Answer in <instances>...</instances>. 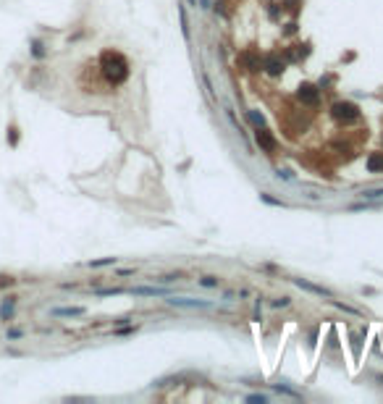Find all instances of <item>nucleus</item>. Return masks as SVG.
Instances as JSON below:
<instances>
[{
  "mask_svg": "<svg viewBox=\"0 0 383 404\" xmlns=\"http://www.w3.org/2000/svg\"><path fill=\"white\" fill-rule=\"evenodd\" d=\"M100 74L105 76L108 84H124L129 79V60L118 50H105L100 55Z\"/></svg>",
  "mask_w": 383,
  "mask_h": 404,
  "instance_id": "nucleus-1",
  "label": "nucleus"
},
{
  "mask_svg": "<svg viewBox=\"0 0 383 404\" xmlns=\"http://www.w3.org/2000/svg\"><path fill=\"white\" fill-rule=\"evenodd\" d=\"M331 116L336 121H341V124H352V121L359 118V108L349 100H339V103L331 105Z\"/></svg>",
  "mask_w": 383,
  "mask_h": 404,
  "instance_id": "nucleus-2",
  "label": "nucleus"
},
{
  "mask_svg": "<svg viewBox=\"0 0 383 404\" xmlns=\"http://www.w3.org/2000/svg\"><path fill=\"white\" fill-rule=\"evenodd\" d=\"M297 97H300L304 105H318V100H320V89L304 81V84H300V89H297Z\"/></svg>",
  "mask_w": 383,
  "mask_h": 404,
  "instance_id": "nucleus-3",
  "label": "nucleus"
},
{
  "mask_svg": "<svg viewBox=\"0 0 383 404\" xmlns=\"http://www.w3.org/2000/svg\"><path fill=\"white\" fill-rule=\"evenodd\" d=\"M263 68H265V71L271 74V76H281V74H283V68H286V60L278 58V55H268Z\"/></svg>",
  "mask_w": 383,
  "mask_h": 404,
  "instance_id": "nucleus-4",
  "label": "nucleus"
},
{
  "mask_svg": "<svg viewBox=\"0 0 383 404\" xmlns=\"http://www.w3.org/2000/svg\"><path fill=\"white\" fill-rule=\"evenodd\" d=\"M255 139H257V144H260V147H263L265 152H273V150H275V139L271 136V132H268V129L257 126V132H255Z\"/></svg>",
  "mask_w": 383,
  "mask_h": 404,
  "instance_id": "nucleus-5",
  "label": "nucleus"
},
{
  "mask_svg": "<svg viewBox=\"0 0 383 404\" xmlns=\"http://www.w3.org/2000/svg\"><path fill=\"white\" fill-rule=\"evenodd\" d=\"M168 304H173V307H210L208 299H187V296H173V299H168Z\"/></svg>",
  "mask_w": 383,
  "mask_h": 404,
  "instance_id": "nucleus-6",
  "label": "nucleus"
},
{
  "mask_svg": "<svg viewBox=\"0 0 383 404\" xmlns=\"http://www.w3.org/2000/svg\"><path fill=\"white\" fill-rule=\"evenodd\" d=\"M294 284L304 289V292H310V294H318V296H331V292L323 286H318V284H310V281H304V278H294Z\"/></svg>",
  "mask_w": 383,
  "mask_h": 404,
  "instance_id": "nucleus-7",
  "label": "nucleus"
},
{
  "mask_svg": "<svg viewBox=\"0 0 383 404\" xmlns=\"http://www.w3.org/2000/svg\"><path fill=\"white\" fill-rule=\"evenodd\" d=\"M132 294H137V296H163V294H168V289H158V286H137V289H132Z\"/></svg>",
  "mask_w": 383,
  "mask_h": 404,
  "instance_id": "nucleus-8",
  "label": "nucleus"
},
{
  "mask_svg": "<svg viewBox=\"0 0 383 404\" xmlns=\"http://www.w3.org/2000/svg\"><path fill=\"white\" fill-rule=\"evenodd\" d=\"M239 60H242L244 66H247V71H260V58H257L252 50H249V53H242V58H239Z\"/></svg>",
  "mask_w": 383,
  "mask_h": 404,
  "instance_id": "nucleus-9",
  "label": "nucleus"
},
{
  "mask_svg": "<svg viewBox=\"0 0 383 404\" xmlns=\"http://www.w3.org/2000/svg\"><path fill=\"white\" fill-rule=\"evenodd\" d=\"M367 171H370V173L383 171V152H373V155L367 158Z\"/></svg>",
  "mask_w": 383,
  "mask_h": 404,
  "instance_id": "nucleus-10",
  "label": "nucleus"
},
{
  "mask_svg": "<svg viewBox=\"0 0 383 404\" xmlns=\"http://www.w3.org/2000/svg\"><path fill=\"white\" fill-rule=\"evenodd\" d=\"M13 307H16V299H13V296H8V299L3 302V307H0V318H3V320H11Z\"/></svg>",
  "mask_w": 383,
  "mask_h": 404,
  "instance_id": "nucleus-11",
  "label": "nucleus"
},
{
  "mask_svg": "<svg viewBox=\"0 0 383 404\" xmlns=\"http://www.w3.org/2000/svg\"><path fill=\"white\" fill-rule=\"evenodd\" d=\"M53 315H63V318H76V315H84L82 307H58L53 310Z\"/></svg>",
  "mask_w": 383,
  "mask_h": 404,
  "instance_id": "nucleus-12",
  "label": "nucleus"
},
{
  "mask_svg": "<svg viewBox=\"0 0 383 404\" xmlns=\"http://www.w3.org/2000/svg\"><path fill=\"white\" fill-rule=\"evenodd\" d=\"M116 263V257H103V260H92L89 268H103V265H113Z\"/></svg>",
  "mask_w": 383,
  "mask_h": 404,
  "instance_id": "nucleus-13",
  "label": "nucleus"
},
{
  "mask_svg": "<svg viewBox=\"0 0 383 404\" xmlns=\"http://www.w3.org/2000/svg\"><path fill=\"white\" fill-rule=\"evenodd\" d=\"M378 197H383V189H367V192H362V200H378Z\"/></svg>",
  "mask_w": 383,
  "mask_h": 404,
  "instance_id": "nucleus-14",
  "label": "nucleus"
},
{
  "mask_svg": "<svg viewBox=\"0 0 383 404\" xmlns=\"http://www.w3.org/2000/svg\"><path fill=\"white\" fill-rule=\"evenodd\" d=\"M247 116H249V121H252V124H255V126H263V124H265V118H263V116H260V113H257V110H249V113H247Z\"/></svg>",
  "mask_w": 383,
  "mask_h": 404,
  "instance_id": "nucleus-15",
  "label": "nucleus"
},
{
  "mask_svg": "<svg viewBox=\"0 0 383 404\" xmlns=\"http://www.w3.org/2000/svg\"><path fill=\"white\" fill-rule=\"evenodd\" d=\"M200 284H202V286H208V289H216V286H218V278H216V276H205Z\"/></svg>",
  "mask_w": 383,
  "mask_h": 404,
  "instance_id": "nucleus-16",
  "label": "nucleus"
},
{
  "mask_svg": "<svg viewBox=\"0 0 383 404\" xmlns=\"http://www.w3.org/2000/svg\"><path fill=\"white\" fill-rule=\"evenodd\" d=\"M260 200H263V202H268V205H278V208H286V205H283L281 200H273L271 194H260Z\"/></svg>",
  "mask_w": 383,
  "mask_h": 404,
  "instance_id": "nucleus-17",
  "label": "nucleus"
},
{
  "mask_svg": "<svg viewBox=\"0 0 383 404\" xmlns=\"http://www.w3.org/2000/svg\"><path fill=\"white\" fill-rule=\"evenodd\" d=\"M333 304H336V307H339V310H344V312H352V315H362V312H359V310L349 307V304H341V302H333Z\"/></svg>",
  "mask_w": 383,
  "mask_h": 404,
  "instance_id": "nucleus-18",
  "label": "nucleus"
},
{
  "mask_svg": "<svg viewBox=\"0 0 383 404\" xmlns=\"http://www.w3.org/2000/svg\"><path fill=\"white\" fill-rule=\"evenodd\" d=\"M181 276L179 273H168V276H163V278H158V281H163V284H171V281H179Z\"/></svg>",
  "mask_w": 383,
  "mask_h": 404,
  "instance_id": "nucleus-19",
  "label": "nucleus"
},
{
  "mask_svg": "<svg viewBox=\"0 0 383 404\" xmlns=\"http://www.w3.org/2000/svg\"><path fill=\"white\" fill-rule=\"evenodd\" d=\"M247 402H255V404L260 402V404H265L268 399H265V396H263V394H252V396H247Z\"/></svg>",
  "mask_w": 383,
  "mask_h": 404,
  "instance_id": "nucleus-20",
  "label": "nucleus"
},
{
  "mask_svg": "<svg viewBox=\"0 0 383 404\" xmlns=\"http://www.w3.org/2000/svg\"><path fill=\"white\" fill-rule=\"evenodd\" d=\"M286 304H289V299H286V296H281V299L273 302V307H286Z\"/></svg>",
  "mask_w": 383,
  "mask_h": 404,
  "instance_id": "nucleus-21",
  "label": "nucleus"
},
{
  "mask_svg": "<svg viewBox=\"0 0 383 404\" xmlns=\"http://www.w3.org/2000/svg\"><path fill=\"white\" fill-rule=\"evenodd\" d=\"M8 339H21V331L19 328H11L8 331Z\"/></svg>",
  "mask_w": 383,
  "mask_h": 404,
  "instance_id": "nucleus-22",
  "label": "nucleus"
}]
</instances>
